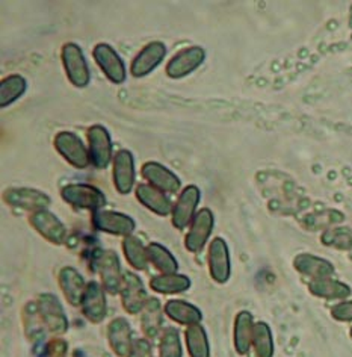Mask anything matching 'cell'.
<instances>
[{
	"label": "cell",
	"instance_id": "6da1fadb",
	"mask_svg": "<svg viewBox=\"0 0 352 357\" xmlns=\"http://www.w3.org/2000/svg\"><path fill=\"white\" fill-rule=\"evenodd\" d=\"M94 270L100 275V280L106 292L118 294L123 284L124 274L118 255L114 250H97L94 253Z\"/></svg>",
	"mask_w": 352,
	"mask_h": 357
},
{
	"label": "cell",
	"instance_id": "7a4b0ae2",
	"mask_svg": "<svg viewBox=\"0 0 352 357\" xmlns=\"http://www.w3.org/2000/svg\"><path fill=\"white\" fill-rule=\"evenodd\" d=\"M40 317L50 333L66 335L68 332V318L61 301L53 294H41L37 301Z\"/></svg>",
	"mask_w": 352,
	"mask_h": 357
},
{
	"label": "cell",
	"instance_id": "3957f363",
	"mask_svg": "<svg viewBox=\"0 0 352 357\" xmlns=\"http://www.w3.org/2000/svg\"><path fill=\"white\" fill-rule=\"evenodd\" d=\"M62 199L68 204H73L80 209H89V211H100L106 204L105 194L91 185L85 183H71L62 188L61 191Z\"/></svg>",
	"mask_w": 352,
	"mask_h": 357
},
{
	"label": "cell",
	"instance_id": "277c9868",
	"mask_svg": "<svg viewBox=\"0 0 352 357\" xmlns=\"http://www.w3.org/2000/svg\"><path fill=\"white\" fill-rule=\"evenodd\" d=\"M213 226H215L213 212L209 208H203L201 211H198L185 238V247L188 252L191 253L201 252L212 235Z\"/></svg>",
	"mask_w": 352,
	"mask_h": 357
},
{
	"label": "cell",
	"instance_id": "5b68a950",
	"mask_svg": "<svg viewBox=\"0 0 352 357\" xmlns=\"http://www.w3.org/2000/svg\"><path fill=\"white\" fill-rule=\"evenodd\" d=\"M62 62H64L66 73L71 84L79 88H84L89 84V68L84 52L77 44L67 43L62 47Z\"/></svg>",
	"mask_w": 352,
	"mask_h": 357
},
{
	"label": "cell",
	"instance_id": "8992f818",
	"mask_svg": "<svg viewBox=\"0 0 352 357\" xmlns=\"http://www.w3.org/2000/svg\"><path fill=\"white\" fill-rule=\"evenodd\" d=\"M121 303L124 310L130 315H137L142 312L146 303L148 301L147 291L144 288V283L138 274L124 273L123 284L120 289Z\"/></svg>",
	"mask_w": 352,
	"mask_h": 357
},
{
	"label": "cell",
	"instance_id": "52a82bcc",
	"mask_svg": "<svg viewBox=\"0 0 352 357\" xmlns=\"http://www.w3.org/2000/svg\"><path fill=\"white\" fill-rule=\"evenodd\" d=\"M94 227L114 236H130L135 230V221L129 215L115 211H95L93 213Z\"/></svg>",
	"mask_w": 352,
	"mask_h": 357
},
{
	"label": "cell",
	"instance_id": "ba28073f",
	"mask_svg": "<svg viewBox=\"0 0 352 357\" xmlns=\"http://www.w3.org/2000/svg\"><path fill=\"white\" fill-rule=\"evenodd\" d=\"M84 317L93 324H100L107 315V301H106V289L103 284L97 282H89L84 294L82 303Z\"/></svg>",
	"mask_w": 352,
	"mask_h": 357
},
{
	"label": "cell",
	"instance_id": "9c48e42d",
	"mask_svg": "<svg viewBox=\"0 0 352 357\" xmlns=\"http://www.w3.org/2000/svg\"><path fill=\"white\" fill-rule=\"evenodd\" d=\"M207 261H209L211 278L220 284L227 283L231 275V262L229 245L222 238H215L209 245V253H207Z\"/></svg>",
	"mask_w": 352,
	"mask_h": 357
},
{
	"label": "cell",
	"instance_id": "30bf717a",
	"mask_svg": "<svg viewBox=\"0 0 352 357\" xmlns=\"http://www.w3.org/2000/svg\"><path fill=\"white\" fill-rule=\"evenodd\" d=\"M29 221L32 227L37 230L44 239H47L49 243L55 245L64 244V241L67 238L66 226L62 225V221L49 209L33 212Z\"/></svg>",
	"mask_w": 352,
	"mask_h": 357
},
{
	"label": "cell",
	"instance_id": "8fae6325",
	"mask_svg": "<svg viewBox=\"0 0 352 357\" xmlns=\"http://www.w3.org/2000/svg\"><path fill=\"white\" fill-rule=\"evenodd\" d=\"M55 147L76 168H86L89 160V150L85 149L82 139L71 132H61L55 138Z\"/></svg>",
	"mask_w": 352,
	"mask_h": 357
},
{
	"label": "cell",
	"instance_id": "7c38bea8",
	"mask_svg": "<svg viewBox=\"0 0 352 357\" xmlns=\"http://www.w3.org/2000/svg\"><path fill=\"white\" fill-rule=\"evenodd\" d=\"M200 190L195 185H189L180 192L173 213H171V220H173V226L176 229L183 230L189 222H192L197 213V206L200 203Z\"/></svg>",
	"mask_w": 352,
	"mask_h": 357
},
{
	"label": "cell",
	"instance_id": "4fadbf2b",
	"mask_svg": "<svg viewBox=\"0 0 352 357\" xmlns=\"http://www.w3.org/2000/svg\"><path fill=\"white\" fill-rule=\"evenodd\" d=\"M3 199L11 206L29 211L32 213L47 209L50 204V197L47 194L33 188H11L5 191Z\"/></svg>",
	"mask_w": 352,
	"mask_h": 357
},
{
	"label": "cell",
	"instance_id": "5bb4252c",
	"mask_svg": "<svg viewBox=\"0 0 352 357\" xmlns=\"http://www.w3.org/2000/svg\"><path fill=\"white\" fill-rule=\"evenodd\" d=\"M89 141V158L97 168H106L112 158V142L109 132L100 124L89 128L88 130Z\"/></svg>",
	"mask_w": 352,
	"mask_h": 357
},
{
	"label": "cell",
	"instance_id": "9a60e30c",
	"mask_svg": "<svg viewBox=\"0 0 352 357\" xmlns=\"http://www.w3.org/2000/svg\"><path fill=\"white\" fill-rule=\"evenodd\" d=\"M204 58L206 53L201 47L183 49L168 62L167 75L171 79H182L200 67L204 62Z\"/></svg>",
	"mask_w": 352,
	"mask_h": 357
},
{
	"label": "cell",
	"instance_id": "2e32d148",
	"mask_svg": "<svg viewBox=\"0 0 352 357\" xmlns=\"http://www.w3.org/2000/svg\"><path fill=\"white\" fill-rule=\"evenodd\" d=\"M94 58L98 67L102 68L107 79L112 80L114 84H121L125 79V67L123 59L118 56L109 44L100 43L94 47Z\"/></svg>",
	"mask_w": 352,
	"mask_h": 357
},
{
	"label": "cell",
	"instance_id": "e0dca14e",
	"mask_svg": "<svg viewBox=\"0 0 352 357\" xmlns=\"http://www.w3.org/2000/svg\"><path fill=\"white\" fill-rule=\"evenodd\" d=\"M167 55V46L160 41H153L144 47L133 59L130 71L135 77L150 75Z\"/></svg>",
	"mask_w": 352,
	"mask_h": 357
},
{
	"label": "cell",
	"instance_id": "ac0fdd59",
	"mask_svg": "<svg viewBox=\"0 0 352 357\" xmlns=\"http://www.w3.org/2000/svg\"><path fill=\"white\" fill-rule=\"evenodd\" d=\"M293 268L298 273L305 275V278H310L312 280L332 278L334 273H336V268L330 261L312 253H301L295 256Z\"/></svg>",
	"mask_w": 352,
	"mask_h": 357
},
{
	"label": "cell",
	"instance_id": "d6986e66",
	"mask_svg": "<svg viewBox=\"0 0 352 357\" xmlns=\"http://www.w3.org/2000/svg\"><path fill=\"white\" fill-rule=\"evenodd\" d=\"M107 344L115 356L128 357L130 348L133 345L132 341V326L125 318H115L107 326Z\"/></svg>",
	"mask_w": 352,
	"mask_h": 357
},
{
	"label": "cell",
	"instance_id": "ffe728a7",
	"mask_svg": "<svg viewBox=\"0 0 352 357\" xmlns=\"http://www.w3.org/2000/svg\"><path fill=\"white\" fill-rule=\"evenodd\" d=\"M58 282L62 294H64L67 301L71 306H80L82 303L86 284L84 275L80 274L73 266H64L59 271Z\"/></svg>",
	"mask_w": 352,
	"mask_h": 357
},
{
	"label": "cell",
	"instance_id": "44dd1931",
	"mask_svg": "<svg viewBox=\"0 0 352 357\" xmlns=\"http://www.w3.org/2000/svg\"><path fill=\"white\" fill-rule=\"evenodd\" d=\"M114 183L120 194H129L135 185V162L129 150H120L114 158Z\"/></svg>",
	"mask_w": 352,
	"mask_h": 357
},
{
	"label": "cell",
	"instance_id": "7402d4cb",
	"mask_svg": "<svg viewBox=\"0 0 352 357\" xmlns=\"http://www.w3.org/2000/svg\"><path fill=\"white\" fill-rule=\"evenodd\" d=\"M141 173L151 186L164 192H177L180 190V178L159 162L144 164Z\"/></svg>",
	"mask_w": 352,
	"mask_h": 357
},
{
	"label": "cell",
	"instance_id": "603a6c76",
	"mask_svg": "<svg viewBox=\"0 0 352 357\" xmlns=\"http://www.w3.org/2000/svg\"><path fill=\"white\" fill-rule=\"evenodd\" d=\"M254 324V317L248 310H240L236 318H234L233 344L234 350H236L239 356H247L250 353Z\"/></svg>",
	"mask_w": 352,
	"mask_h": 357
},
{
	"label": "cell",
	"instance_id": "cb8c5ba5",
	"mask_svg": "<svg viewBox=\"0 0 352 357\" xmlns=\"http://www.w3.org/2000/svg\"><path fill=\"white\" fill-rule=\"evenodd\" d=\"M309 292L318 298L343 301L348 297H351L352 289L345 282H340L332 278H325V279L310 280Z\"/></svg>",
	"mask_w": 352,
	"mask_h": 357
},
{
	"label": "cell",
	"instance_id": "d4e9b609",
	"mask_svg": "<svg viewBox=\"0 0 352 357\" xmlns=\"http://www.w3.org/2000/svg\"><path fill=\"white\" fill-rule=\"evenodd\" d=\"M137 197L144 206L148 208L151 212L158 213L160 217L173 213V202L167 197L164 191L155 188V186L139 185L137 188Z\"/></svg>",
	"mask_w": 352,
	"mask_h": 357
},
{
	"label": "cell",
	"instance_id": "484cf974",
	"mask_svg": "<svg viewBox=\"0 0 352 357\" xmlns=\"http://www.w3.org/2000/svg\"><path fill=\"white\" fill-rule=\"evenodd\" d=\"M164 309L160 306V301L155 297L148 298L141 312V330L147 339H156L162 333L164 326Z\"/></svg>",
	"mask_w": 352,
	"mask_h": 357
},
{
	"label": "cell",
	"instance_id": "4316f807",
	"mask_svg": "<svg viewBox=\"0 0 352 357\" xmlns=\"http://www.w3.org/2000/svg\"><path fill=\"white\" fill-rule=\"evenodd\" d=\"M164 310L169 319H173L176 323L188 326V327L200 324V321L203 319L201 310L197 306L191 305V303L183 301V300L167 301Z\"/></svg>",
	"mask_w": 352,
	"mask_h": 357
},
{
	"label": "cell",
	"instance_id": "83f0119b",
	"mask_svg": "<svg viewBox=\"0 0 352 357\" xmlns=\"http://www.w3.org/2000/svg\"><path fill=\"white\" fill-rule=\"evenodd\" d=\"M191 279L183 274H159L150 280V288L158 294H182L191 288Z\"/></svg>",
	"mask_w": 352,
	"mask_h": 357
},
{
	"label": "cell",
	"instance_id": "f1b7e54d",
	"mask_svg": "<svg viewBox=\"0 0 352 357\" xmlns=\"http://www.w3.org/2000/svg\"><path fill=\"white\" fill-rule=\"evenodd\" d=\"M251 347L256 353V357H274L275 345L273 330H270L269 324L263 323V321H259L254 324Z\"/></svg>",
	"mask_w": 352,
	"mask_h": 357
},
{
	"label": "cell",
	"instance_id": "f546056e",
	"mask_svg": "<svg viewBox=\"0 0 352 357\" xmlns=\"http://www.w3.org/2000/svg\"><path fill=\"white\" fill-rule=\"evenodd\" d=\"M148 262L153 264L158 271L162 274H174L178 271V262L176 257L171 255L169 250L158 243H151L147 247Z\"/></svg>",
	"mask_w": 352,
	"mask_h": 357
},
{
	"label": "cell",
	"instance_id": "4dcf8cb0",
	"mask_svg": "<svg viewBox=\"0 0 352 357\" xmlns=\"http://www.w3.org/2000/svg\"><path fill=\"white\" fill-rule=\"evenodd\" d=\"M188 353L191 357H211V345L206 330L200 326H189L185 332Z\"/></svg>",
	"mask_w": 352,
	"mask_h": 357
},
{
	"label": "cell",
	"instance_id": "1f68e13d",
	"mask_svg": "<svg viewBox=\"0 0 352 357\" xmlns=\"http://www.w3.org/2000/svg\"><path fill=\"white\" fill-rule=\"evenodd\" d=\"M123 252L132 268L138 271L146 270L148 264L147 247L142 244V241L138 236H125L123 241Z\"/></svg>",
	"mask_w": 352,
	"mask_h": 357
},
{
	"label": "cell",
	"instance_id": "d6a6232c",
	"mask_svg": "<svg viewBox=\"0 0 352 357\" xmlns=\"http://www.w3.org/2000/svg\"><path fill=\"white\" fill-rule=\"evenodd\" d=\"M321 243L340 252H352V229L346 226L327 229L321 236Z\"/></svg>",
	"mask_w": 352,
	"mask_h": 357
},
{
	"label": "cell",
	"instance_id": "836d02e7",
	"mask_svg": "<svg viewBox=\"0 0 352 357\" xmlns=\"http://www.w3.org/2000/svg\"><path fill=\"white\" fill-rule=\"evenodd\" d=\"M26 86H28L26 85V80L20 75L5 77L2 84H0V105H2V108L14 103L17 99H20L26 91Z\"/></svg>",
	"mask_w": 352,
	"mask_h": 357
},
{
	"label": "cell",
	"instance_id": "e575fe53",
	"mask_svg": "<svg viewBox=\"0 0 352 357\" xmlns=\"http://www.w3.org/2000/svg\"><path fill=\"white\" fill-rule=\"evenodd\" d=\"M159 357H183V348L180 342L178 330L167 327L160 336Z\"/></svg>",
	"mask_w": 352,
	"mask_h": 357
},
{
	"label": "cell",
	"instance_id": "d590c367",
	"mask_svg": "<svg viewBox=\"0 0 352 357\" xmlns=\"http://www.w3.org/2000/svg\"><path fill=\"white\" fill-rule=\"evenodd\" d=\"M68 345L64 339H53L43 347L38 357H67Z\"/></svg>",
	"mask_w": 352,
	"mask_h": 357
},
{
	"label": "cell",
	"instance_id": "8d00e7d4",
	"mask_svg": "<svg viewBox=\"0 0 352 357\" xmlns=\"http://www.w3.org/2000/svg\"><path fill=\"white\" fill-rule=\"evenodd\" d=\"M332 319L339 323H352V300H343L331 307Z\"/></svg>",
	"mask_w": 352,
	"mask_h": 357
},
{
	"label": "cell",
	"instance_id": "74e56055",
	"mask_svg": "<svg viewBox=\"0 0 352 357\" xmlns=\"http://www.w3.org/2000/svg\"><path fill=\"white\" fill-rule=\"evenodd\" d=\"M151 351L153 348L148 339H137V341L133 342L128 357H153Z\"/></svg>",
	"mask_w": 352,
	"mask_h": 357
},
{
	"label": "cell",
	"instance_id": "f35d334b",
	"mask_svg": "<svg viewBox=\"0 0 352 357\" xmlns=\"http://www.w3.org/2000/svg\"><path fill=\"white\" fill-rule=\"evenodd\" d=\"M349 337L352 339V327H351V330H349Z\"/></svg>",
	"mask_w": 352,
	"mask_h": 357
}]
</instances>
